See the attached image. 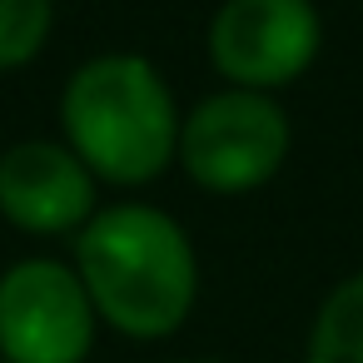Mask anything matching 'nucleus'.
Returning a JSON list of instances; mask_svg holds the SVG:
<instances>
[{
  "label": "nucleus",
  "mask_w": 363,
  "mask_h": 363,
  "mask_svg": "<svg viewBox=\"0 0 363 363\" xmlns=\"http://www.w3.org/2000/svg\"><path fill=\"white\" fill-rule=\"evenodd\" d=\"M75 274L95 318L125 338H169L199 298V259L174 214L110 204L75 239Z\"/></svg>",
  "instance_id": "obj_1"
},
{
  "label": "nucleus",
  "mask_w": 363,
  "mask_h": 363,
  "mask_svg": "<svg viewBox=\"0 0 363 363\" xmlns=\"http://www.w3.org/2000/svg\"><path fill=\"white\" fill-rule=\"evenodd\" d=\"M179 110L164 75L130 50L85 60L60 95L65 145L95 179L110 184H150L179 155Z\"/></svg>",
  "instance_id": "obj_2"
},
{
  "label": "nucleus",
  "mask_w": 363,
  "mask_h": 363,
  "mask_svg": "<svg viewBox=\"0 0 363 363\" xmlns=\"http://www.w3.org/2000/svg\"><path fill=\"white\" fill-rule=\"evenodd\" d=\"M174 160L209 194H249L289 160V115L274 105V95L229 85L179 120Z\"/></svg>",
  "instance_id": "obj_3"
},
{
  "label": "nucleus",
  "mask_w": 363,
  "mask_h": 363,
  "mask_svg": "<svg viewBox=\"0 0 363 363\" xmlns=\"http://www.w3.org/2000/svg\"><path fill=\"white\" fill-rule=\"evenodd\" d=\"M95 323V303L70 264L21 259L0 274V363H80Z\"/></svg>",
  "instance_id": "obj_4"
},
{
  "label": "nucleus",
  "mask_w": 363,
  "mask_h": 363,
  "mask_svg": "<svg viewBox=\"0 0 363 363\" xmlns=\"http://www.w3.org/2000/svg\"><path fill=\"white\" fill-rule=\"evenodd\" d=\"M323 45L313 0H224L209 26V60L234 90L274 95L294 85Z\"/></svg>",
  "instance_id": "obj_5"
},
{
  "label": "nucleus",
  "mask_w": 363,
  "mask_h": 363,
  "mask_svg": "<svg viewBox=\"0 0 363 363\" xmlns=\"http://www.w3.org/2000/svg\"><path fill=\"white\" fill-rule=\"evenodd\" d=\"M0 214L26 234H75L95 219V174L70 145L21 140L0 155Z\"/></svg>",
  "instance_id": "obj_6"
},
{
  "label": "nucleus",
  "mask_w": 363,
  "mask_h": 363,
  "mask_svg": "<svg viewBox=\"0 0 363 363\" xmlns=\"http://www.w3.org/2000/svg\"><path fill=\"white\" fill-rule=\"evenodd\" d=\"M303 363H363V274L343 279L323 298V308L308 328Z\"/></svg>",
  "instance_id": "obj_7"
},
{
  "label": "nucleus",
  "mask_w": 363,
  "mask_h": 363,
  "mask_svg": "<svg viewBox=\"0 0 363 363\" xmlns=\"http://www.w3.org/2000/svg\"><path fill=\"white\" fill-rule=\"evenodd\" d=\"M55 26V0H0V75L30 65Z\"/></svg>",
  "instance_id": "obj_8"
},
{
  "label": "nucleus",
  "mask_w": 363,
  "mask_h": 363,
  "mask_svg": "<svg viewBox=\"0 0 363 363\" xmlns=\"http://www.w3.org/2000/svg\"><path fill=\"white\" fill-rule=\"evenodd\" d=\"M184 363H219V358H184Z\"/></svg>",
  "instance_id": "obj_9"
}]
</instances>
